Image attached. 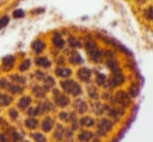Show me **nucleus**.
<instances>
[{
	"instance_id": "nucleus-1",
	"label": "nucleus",
	"mask_w": 153,
	"mask_h": 142,
	"mask_svg": "<svg viewBox=\"0 0 153 142\" xmlns=\"http://www.w3.org/2000/svg\"><path fill=\"white\" fill-rule=\"evenodd\" d=\"M78 77L84 82H87L89 81L90 77H91V72H90V70L87 69V68H81V69L78 71Z\"/></svg>"
},
{
	"instance_id": "nucleus-2",
	"label": "nucleus",
	"mask_w": 153,
	"mask_h": 142,
	"mask_svg": "<svg viewBox=\"0 0 153 142\" xmlns=\"http://www.w3.org/2000/svg\"><path fill=\"white\" fill-rule=\"evenodd\" d=\"M44 47H45V44L40 40H37L33 43V50L36 53H41L43 51V49H44Z\"/></svg>"
},
{
	"instance_id": "nucleus-3",
	"label": "nucleus",
	"mask_w": 153,
	"mask_h": 142,
	"mask_svg": "<svg viewBox=\"0 0 153 142\" xmlns=\"http://www.w3.org/2000/svg\"><path fill=\"white\" fill-rule=\"evenodd\" d=\"M56 73H57V75L60 77H67L71 74V70L67 69V68H58V69L56 70Z\"/></svg>"
},
{
	"instance_id": "nucleus-4",
	"label": "nucleus",
	"mask_w": 153,
	"mask_h": 142,
	"mask_svg": "<svg viewBox=\"0 0 153 142\" xmlns=\"http://www.w3.org/2000/svg\"><path fill=\"white\" fill-rule=\"evenodd\" d=\"M36 65L40 66V67H43V68H48L51 66V62L46 59V57H38L36 59Z\"/></svg>"
},
{
	"instance_id": "nucleus-5",
	"label": "nucleus",
	"mask_w": 153,
	"mask_h": 142,
	"mask_svg": "<svg viewBox=\"0 0 153 142\" xmlns=\"http://www.w3.org/2000/svg\"><path fill=\"white\" fill-rule=\"evenodd\" d=\"M53 43L55 44V46L58 47V48H63L64 44H65V42H64V40L61 38L60 35H55V37L53 38Z\"/></svg>"
},
{
	"instance_id": "nucleus-6",
	"label": "nucleus",
	"mask_w": 153,
	"mask_h": 142,
	"mask_svg": "<svg viewBox=\"0 0 153 142\" xmlns=\"http://www.w3.org/2000/svg\"><path fill=\"white\" fill-rule=\"evenodd\" d=\"M30 60H25V61L22 62V64L19 66V70L20 71H25V70H27L28 68H30Z\"/></svg>"
},
{
	"instance_id": "nucleus-7",
	"label": "nucleus",
	"mask_w": 153,
	"mask_h": 142,
	"mask_svg": "<svg viewBox=\"0 0 153 142\" xmlns=\"http://www.w3.org/2000/svg\"><path fill=\"white\" fill-rule=\"evenodd\" d=\"M9 21H10V18L7 17V16H4V17L1 18V19H0V29L3 28L4 26H7Z\"/></svg>"
},
{
	"instance_id": "nucleus-8",
	"label": "nucleus",
	"mask_w": 153,
	"mask_h": 142,
	"mask_svg": "<svg viewBox=\"0 0 153 142\" xmlns=\"http://www.w3.org/2000/svg\"><path fill=\"white\" fill-rule=\"evenodd\" d=\"M13 16L15 18H22L24 16V12L22 11V10H17V11L14 12Z\"/></svg>"
},
{
	"instance_id": "nucleus-9",
	"label": "nucleus",
	"mask_w": 153,
	"mask_h": 142,
	"mask_svg": "<svg viewBox=\"0 0 153 142\" xmlns=\"http://www.w3.org/2000/svg\"><path fill=\"white\" fill-rule=\"evenodd\" d=\"M145 15H146V18L148 20H152V7H150L148 9V11L146 12V14H145Z\"/></svg>"
}]
</instances>
